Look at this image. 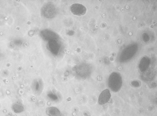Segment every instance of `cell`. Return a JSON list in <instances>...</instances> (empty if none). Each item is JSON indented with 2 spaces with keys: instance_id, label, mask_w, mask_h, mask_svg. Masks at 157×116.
<instances>
[{
  "instance_id": "obj_1",
  "label": "cell",
  "mask_w": 157,
  "mask_h": 116,
  "mask_svg": "<svg viewBox=\"0 0 157 116\" xmlns=\"http://www.w3.org/2000/svg\"><path fill=\"white\" fill-rule=\"evenodd\" d=\"M123 80L120 74L117 73L111 74L109 79L108 85L109 88L113 91L117 92L121 87Z\"/></svg>"
},
{
  "instance_id": "obj_2",
  "label": "cell",
  "mask_w": 157,
  "mask_h": 116,
  "mask_svg": "<svg viewBox=\"0 0 157 116\" xmlns=\"http://www.w3.org/2000/svg\"><path fill=\"white\" fill-rule=\"evenodd\" d=\"M71 12L74 15L81 16L84 15L86 12V7L83 5L75 4L72 5L70 7Z\"/></svg>"
},
{
  "instance_id": "obj_3",
  "label": "cell",
  "mask_w": 157,
  "mask_h": 116,
  "mask_svg": "<svg viewBox=\"0 0 157 116\" xmlns=\"http://www.w3.org/2000/svg\"><path fill=\"white\" fill-rule=\"evenodd\" d=\"M111 96L110 90L106 89L100 93L99 98V103L102 105L107 103L110 100Z\"/></svg>"
},
{
  "instance_id": "obj_4",
  "label": "cell",
  "mask_w": 157,
  "mask_h": 116,
  "mask_svg": "<svg viewBox=\"0 0 157 116\" xmlns=\"http://www.w3.org/2000/svg\"><path fill=\"white\" fill-rule=\"evenodd\" d=\"M47 112V114L50 116H59L60 114L58 110L55 107L48 108Z\"/></svg>"
}]
</instances>
